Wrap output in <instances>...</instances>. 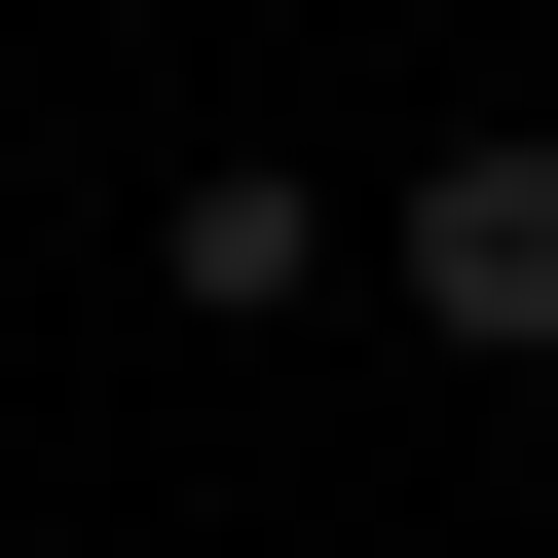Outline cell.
Wrapping results in <instances>:
<instances>
[{"mask_svg": "<svg viewBox=\"0 0 558 558\" xmlns=\"http://www.w3.org/2000/svg\"><path fill=\"white\" fill-rule=\"evenodd\" d=\"M373 260H410V299L521 373V336H558V149H521V112H484V149H410V223H373Z\"/></svg>", "mask_w": 558, "mask_h": 558, "instance_id": "cell-1", "label": "cell"}]
</instances>
